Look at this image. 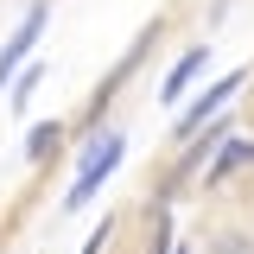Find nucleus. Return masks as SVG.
<instances>
[{"mask_svg": "<svg viewBox=\"0 0 254 254\" xmlns=\"http://www.w3.org/2000/svg\"><path fill=\"white\" fill-rule=\"evenodd\" d=\"M58 146H64V121H38V127L26 133V159H32V165H45Z\"/></svg>", "mask_w": 254, "mask_h": 254, "instance_id": "nucleus-6", "label": "nucleus"}, {"mask_svg": "<svg viewBox=\"0 0 254 254\" xmlns=\"http://www.w3.org/2000/svg\"><path fill=\"white\" fill-rule=\"evenodd\" d=\"M38 83H45V64H26V70H19V83L6 89V102H13V108H26V102H32V89H38Z\"/></svg>", "mask_w": 254, "mask_h": 254, "instance_id": "nucleus-8", "label": "nucleus"}, {"mask_svg": "<svg viewBox=\"0 0 254 254\" xmlns=\"http://www.w3.org/2000/svg\"><path fill=\"white\" fill-rule=\"evenodd\" d=\"M172 254H190V242H178V248H172Z\"/></svg>", "mask_w": 254, "mask_h": 254, "instance_id": "nucleus-9", "label": "nucleus"}, {"mask_svg": "<svg viewBox=\"0 0 254 254\" xmlns=\"http://www.w3.org/2000/svg\"><path fill=\"white\" fill-rule=\"evenodd\" d=\"M203 254H254V235L235 229V222H229V229H210V235H203Z\"/></svg>", "mask_w": 254, "mask_h": 254, "instance_id": "nucleus-7", "label": "nucleus"}, {"mask_svg": "<svg viewBox=\"0 0 254 254\" xmlns=\"http://www.w3.org/2000/svg\"><path fill=\"white\" fill-rule=\"evenodd\" d=\"M242 172H254V140H235V133H229V140H222V153L210 159V172H203V178H210V190H222L229 178H242Z\"/></svg>", "mask_w": 254, "mask_h": 254, "instance_id": "nucleus-5", "label": "nucleus"}, {"mask_svg": "<svg viewBox=\"0 0 254 254\" xmlns=\"http://www.w3.org/2000/svg\"><path fill=\"white\" fill-rule=\"evenodd\" d=\"M45 26H51V0H32L26 19H19V32L0 45V95L13 89V76H19V64H32V51H38V38H45Z\"/></svg>", "mask_w": 254, "mask_h": 254, "instance_id": "nucleus-3", "label": "nucleus"}, {"mask_svg": "<svg viewBox=\"0 0 254 254\" xmlns=\"http://www.w3.org/2000/svg\"><path fill=\"white\" fill-rule=\"evenodd\" d=\"M203 70H210V45H190L185 58H178L172 70H165V89H159V102H165V108H178V102L190 95V83H197Z\"/></svg>", "mask_w": 254, "mask_h": 254, "instance_id": "nucleus-4", "label": "nucleus"}, {"mask_svg": "<svg viewBox=\"0 0 254 254\" xmlns=\"http://www.w3.org/2000/svg\"><path fill=\"white\" fill-rule=\"evenodd\" d=\"M235 89H248V70H229V76H216L203 95H190L185 115H178V127H172V140H197V133H203V127H210L222 108L235 102Z\"/></svg>", "mask_w": 254, "mask_h": 254, "instance_id": "nucleus-2", "label": "nucleus"}, {"mask_svg": "<svg viewBox=\"0 0 254 254\" xmlns=\"http://www.w3.org/2000/svg\"><path fill=\"white\" fill-rule=\"evenodd\" d=\"M121 159H127V133H121V127H102L89 146L76 153V178H70V190H64V216L89 210V203H95V190H102L115 172H121Z\"/></svg>", "mask_w": 254, "mask_h": 254, "instance_id": "nucleus-1", "label": "nucleus"}]
</instances>
